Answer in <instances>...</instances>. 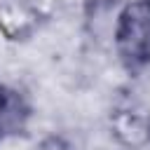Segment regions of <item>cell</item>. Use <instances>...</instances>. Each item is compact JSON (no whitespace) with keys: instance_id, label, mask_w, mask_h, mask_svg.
<instances>
[{"instance_id":"cell-1","label":"cell","mask_w":150,"mask_h":150,"mask_svg":"<svg viewBox=\"0 0 150 150\" xmlns=\"http://www.w3.org/2000/svg\"><path fill=\"white\" fill-rule=\"evenodd\" d=\"M112 47L129 68L150 63V9L143 0L124 2L117 16Z\"/></svg>"},{"instance_id":"cell-2","label":"cell","mask_w":150,"mask_h":150,"mask_svg":"<svg viewBox=\"0 0 150 150\" xmlns=\"http://www.w3.org/2000/svg\"><path fill=\"white\" fill-rule=\"evenodd\" d=\"M110 129H112V136L124 148L141 150L150 145V115H145L143 110H136V108L115 110V115L110 117Z\"/></svg>"},{"instance_id":"cell-3","label":"cell","mask_w":150,"mask_h":150,"mask_svg":"<svg viewBox=\"0 0 150 150\" xmlns=\"http://www.w3.org/2000/svg\"><path fill=\"white\" fill-rule=\"evenodd\" d=\"M124 2L120 0H89L84 7V26L98 45H112L117 16Z\"/></svg>"},{"instance_id":"cell-4","label":"cell","mask_w":150,"mask_h":150,"mask_svg":"<svg viewBox=\"0 0 150 150\" xmlns=\"http://www.w3.org/2000/svg\"><path fill=\"white\" fill-rule=\"evenodd\" d=\"M28 117V108L19 91L0 84V136L19 131Z\"/></svg>"},{"instance_id":"cell-5","label":"cell","mask_w":150,"mask_h":150,"mask_svg":"<svg viewBox=\"0 0 150 150\" xmlns=\"http://www.w3.org/2000/svg\"><path fill=\"white\" fill-rule=\"evenodd\" d=\"M42 150H59V148H56V143H52V145H49V143H47V145H45V148H42Z\"/></svg>"},{"instance_id":"cell-6","label":"cell","mask_w":150,"mask_h":150,"mask_svg":"<svg viewBox=\"0 0 150 150\" xmlns=\"http://www.w3.org/2000/svg\"><path fill=\"white\" fill-rule=\"evenodd\" d=\"M143 2H145V7H148V9H150V0H143Z\"/></svg>"}]
</instances>
